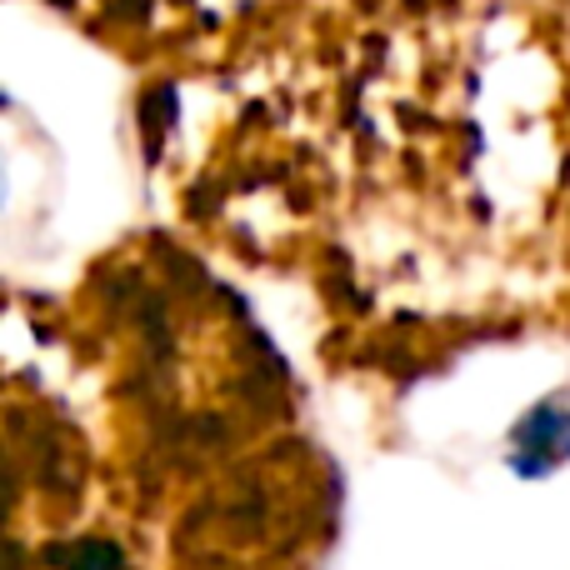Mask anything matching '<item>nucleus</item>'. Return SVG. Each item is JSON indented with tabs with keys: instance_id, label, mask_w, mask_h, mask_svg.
Masks as SVG:
<instances>
[{
	"instance_id": "1",
	"label": "nucleus",
	"mask_w": 570,
	"mask_h": 570,
	"mask_svg": "<svg viewBox=\"0 0 570 570\" xmlns=\"http://www.w3.org/2000/svg\"><path fill=\"white\" fill-rule=\"evenodd\" d=\"M570 461V401H541L515 425L511 465L521 475H546Z\"/></svg>"
},
{
	"instance_id": "2",
	"label": "nucleus",
	"mask_w": 570,
	"mask_h": 570,
	"mask_svg": "<svg viewBox=\"0 0 570 570\" xmlns=\"http://www.w3.org/2000/svg\"><path fill=\"white\" fill-rule=\"evenodd\" d=\"M120 566H126V556L106 541H86L76 551V561H70V570H120Z\"/></svg>"
}]
</instances>
